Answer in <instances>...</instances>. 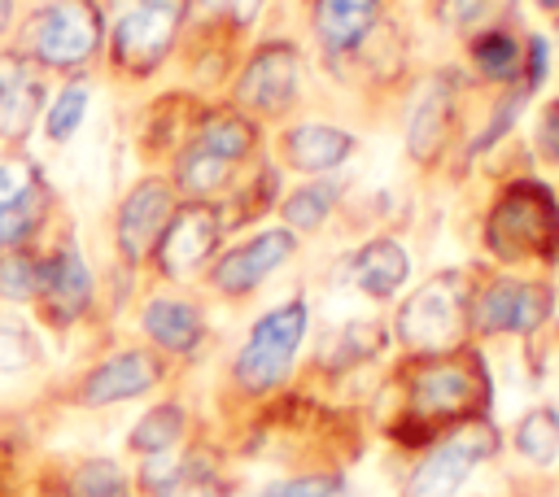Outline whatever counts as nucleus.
<instances>
[{
    "mask_svg": "<svg viewBox=\"0 0 559 497\" xmlns=\"http://www.w3.org/2000/svg\"><path fill=\"white\" fill-rule=\"evenodd\" d=\"M489 405L485 362L467 349L424 357L406 371V436H424L432 427L472 423Z\"/></svg>",
    "mask_w": 559,
    "mask_h": 497,
    "instance_id": "1",
    "label": "nucleus"
},
{
    "mask_svg": "<svg viewBox=\"0 0 559 497\" xmlns=\"http://www.w3.org/2000/svg\"><path fill=\"white\" fill-rule=\"evenodd\" d=\"M485 248L502 266L559 262V201L537 179H511L485 214Z\"/></svg>",
    "mask_w": 559,
    "mask_h": 497,
    "instance_id": "2",
    "label": "nucleus"
},
{
    "mask_svg": "<svg viewBox=\"0 0 559 497\" xmlns=\"http://www.w3.org/2000/svg\"><path fill=\"white\" fill-rule=\"evenodd\" d=\"M472 296H476V279L467 270H437L402 301L393 318L397 340L419 357L463 349L472 336Z\"/></svg>",
    "mask_w": 559,
    "mask_h": 497,
    "instance_id": "3",
    "label": "nucleus"
},
{
    "mask_svg": "<svg viewBox=\"0 0 559 497\" xmlns=\"http://www.w3.org/2000/svg\"><path fill=\"white\" fill-rule=\"evenodd\" d=\"M306 327H310V305H306V296H288L284 305L266 310V314L249 327V336H245V344H240V353H236V362H231V379H236L245 392H253V397L280 388V384L288 379L293 362H297V349H301V340H306Z\"/></svg>",
    "mask_w": 559,
    "mask_h": 497,
    "instance_id": "4",
    "label": "nucleus"
},
{
    "mask_svg": "<svg viewBox=\"0 0 559 497\" xmlns=\"http://www.w3.org/2000/svg\"><path fill=\"white\" fill-rule=\"evenodd\" d=\"M188 0H114L105 31H109V57L127 74H153L183 26Z\"/></svg>",
    "mask_w": 559,
    "mask_h": 497,
    "instance_id": "5",
    "label": "nucleus"
},
{
    "mask_svg": "<svg viewBox=\"0 0 559 497\" xmlns=\"http://www.w3.org/2000/svg\"><path fill=\"white\" fill-rule=\"evenodd\" d=\"M105 44L100 0H48L26 26V52L39 70H79Z\"/></svg>",
    "mask_w": 559,
    "mask_h": 497,
    "instance_id": "6",
    "label": "nucleus"
},
{
    "mask_svg": "<svg viewBox=\"0 0 559 497\" xmlns=\"http://www.w3.org/2000/svg\"><path fill=\"white\" fill-rule=\"evenodd\" d=\"M555 310V288L520 275H489L472 296V331L480 336H533Z\"/></svg>",
    "mask_w": 559,
    "mask_h": 497,
    "instance_id": "7",
    "label": "nucleus"
},
{
    "mask_svg": "<svg viewBox=\"0 0 559 497\" xmlns=\"http://www.w3.org/2000/svg\"><path fill=\"white\" fill-rule=\"evenodd\" d=\"M297 96H301V57L284 39L253 48V57L231 83V105L253 118H280L297 105Z\"/></svg>",
    "mask_w": 559,
    "mask_h": 497,
    "instance_id": "8",
    "label": "nucleus"
},
{
    "mask_svg": "<svg viewBox=\"0 0 559 497\" xmlns=\"http://www.w3.org/2000/svg\"><path fill=\"white\" fill-rule=\"evenodd\" d=\"M493 445H498V436L485 419L459 423V432H450L441 445H432L415 462L402 497H454L467 484V475L493 453Z\"/></svg>",
    "mask_w": 559,
    "mask_h": 497,
    "instance_id": "9",
    "label": "nucleus"
},
{
    "mask_svg": "<svg viewBox=\"0 0 559 497\" xmlns=\"http://www.w3.org/2000/svg\"><path fill=\"white\" fill-rule=\"evenodd\" d=\"M223 205L218 201H183L175 214H170V222H166V231H162V240H157V248H153V270L162 275V279H192L214 253H218V240H223Z\"/></svg>",
    "mask_w": 559,
    "mask_h": 497,
    "instance_id": "10",
    "label": "nucleus"
},
{
    "mask_svg": "<svg viewBox=\"0 0 559 497\" xmlns=\"http://www.w3.org/2000/svg\"><path fill=\"white\" fill-rule=\"evenodd\" d=\"M175 209H179V192L162 174L140 179L122 196L118 218H114V244H118L127 266H148V257H153V248H157V240H162V231H166Z\"/></svg>",
    "mask_w": 559,
    "mask_h": 497,
    "instance_id": "11",
    "label": "nucleus"
},
{
    "mask_svg": "<svg viewBox=\"0 0 559 497\" xmlns=\"http://www.w3.org/2000/svg\"><path fill=\"white\" fill-rule=\"evenodd\" d=\"M293 253H297V235H293L288 227H262V231H253L249 240H240V244H231L227 253L214 257L210 283H214V292H223V296H249V292H258L280 266H288Z\"/></svg>",
    "mask_w": 559,
    "mask_h": 497,
    "instance_id": "12",
    "label": "nucleus"
},
{
    "mask_svg": "<svg viewBox=\"0 0 559 497\" xmlns=\"http://www.w3.org/2000/svg\"><path fill=\"white\" fill-rule=\"evenodd\" d=\"M44 318L52 327H70L87 314L92 305V270L87 257L79 248L74 235H61V244H52L39 257V292H35Z\"/></svg>",
    "mask_w": 559,
    "mask_h": 497,
    "instance_id": "13",
    "label": "nucleus"
},
{
    "mask_svg": "<svg viewBox=\"0 0 559 497\" xmlns=\"http://www.w3.org/2000/svg\"><path fill=\"white\" fill-rule=\"evenodd\" d=\"M162 375H166V366H162L157 353H148V349H118V353H109L105 362H96L83 375L79 405L100 410V405H118V401L144 397Z\"/></svg>",
    "mask_w": 559,
    "mask_h": 497,
    "instance_id": "14",
    "label": "nucleus"
},
{
    "mask_svg": "<svg viewBox=\"0 0 559 497\" xmlns=\"http://www.w3.org/2000/svg\"><path fill=\"white\" fill-rule=\"evenodd\" d=\"M454 118H459V83L450 74H437L419 100L411 105L406 118V157L415 166H432L445 153V140L454 135Z\"/></svg>",
    "mask_w": 559,
    "mask_h": 497,
    "instance_id": "15",
    "label": "nucleus"
},
{
    "mask_svg": "<svg viewBox=\"0 0 559 497\" xmlns=\"http://www.w3.org/2000/svg\"><path fill=\"white\" fill-rule=\"evenodd\" d=\"M358 148V135L336 126V122H319V118H306V122H293L284 135H280V153H284V166L306 174V179H323L332 170H341Z\"/></svg>",
    "mask_w": 559,
    "mask_h": 497,
    "instance_id": "16",
    "label": "nucleus"
},
{
    "mask_svg": "<svg viewBox=\"0 0 559 497\" xmlns=\"http://www.w3.org/2000/svg\"><path fill=\"white\" fill-rule=\"evenodd\" d=\"M44 109V78L31 52H0V140H22Z\"/></svg>",
    "mask_w": 559,
    "mask_h": 497,
    "instance_id": "17",
    "label": "nucleus"
},
{
    "mask_svg": "<svg viewBox=\"0 0 559 497\" xmlns=\"http://www.w3.org/2000/svg\"><path fill=\"white\" fill-rule=\"evenodd\" d=\"M140 331L166 353H192L205 340V314H201V305H192L183 296L153 292L140 310Z\"/></svg>",
    "mask_w": 559,
    "mask_h": 497,
    "instance_id": "18",
    "label": "nucleus"
},
{
    "mask_svg": "<svg viewBox=\"0 0 559 497\" xmlns=\"http://www.w3.org/2000/svg\"><path fill=\"white\" fill-rule=\"evenodd\" d=\"M349 279H354V288H358L362 296H371V301H393V296L402 292V283L411 279V253H406L397 240L376 235V240H367V244L354 248V257H349Z\"/></svg>",
    "mask_w": 559,
    "mask_h": 497,
    "instance_id": "19",
    "label": "nucleus"
},
{
    "mask_svg": "<svg viewBox=\"0 0 559 497\" xmlns=\"http://www.w3.org/2000/svg\"><path fill=\"white\" fill-rule=\"evenodd\" d=\"M380 22V0H314L310 26L323 52H354Z\"/></svg>",
    "mask_w": 559,
    "mask_h": 497,
    "instance_id": "20",
    "label": "nucleus"
},
{
    "mask_svg": "<svg viewBox=\"0 0 559 497\" xmlns=\"http://www.w3.org/2000/svg\"><path fill=\"white\" fill-rule=\"evenodd\" d=\"M188 140L201 144V148H210V153H218V157H227L231 166H240V161H249L258 153V126L236 105L231 109L201 113V122H197V131Z\"/></svg>",
    "mask_w": 559,
    "mask_h": 497,
    "instance_id": "21",
    "label": "nucleus"
},
{
    "mask_svg": "<svg viewBox=\"0 0 559 497\" xmlns=\"http://www.w3.org/2000/svg\"><path fill=\"white\" fill-rule=\"evenodd\" d=\"M231 161L201 148V144H183L175 153V170H170V187L183 196V201H214V192H223L231 183Z\"/></svg>",
    "mask_w": 559,
    "mask_h": 497,
    "instance_id": "22",
    "label": "nucleus"
},
{
    "mask_svg": "<svg viewBox=\"0 0 559 497\" xmlns=\"http://www.w3.org/2000/svg\"><path fill=\"white\" fill-rule=\"evenodd\" d=\"M467 61H472L476 78L498 83V87H511V83L524 78V44H520L507 26H489V31L472 35Z\"/></svg>",
    "mask_w": 559,
    "mask_h": 497,
    "instance_id": "23",
    "label": "nucleus"
},
{
    "mask_svg": "<svg viewBox=\"0 0 559 497\" xmlns=\"http://www.w3.org/2000/svg\"><path fill=\"white\" fill-rule=\"evenodd\" d=\"M201 475H197V453H175V449H162V453H148L144 466H140V488L148 497H183L188 488H197Z\"/></svg>",
    "mask_w": 559,
    "mask_h": 497,
    "instance_id": "24",
    "label": "nucleus"
},
{
    "mask_svg": "<svg viewBox=\"0 0 559 497\" xmlns=\"http://www.w3.org/2000/svg\"><path fill=\"white\" fill-rule=\"evenodd\" d=\"M336 196H341V192H336V183H332V179H310V183L293 187V192L280 201L284 227H288L293 235H301V231H319V227L328 222V214H332Z\"/></svg>",
    "mask_w": 559,
    "mask_h": 497,
    "instance_id": "25",
    "label": "nucleus"
},
{
    "mask_svg": "<svg viewBox=\"0 0 559 497\" xmlns=\"http://www.w3.org/2000/svg\"><path fill=\"white\" fill-rule=\"evenodd\" d=\"M183 427H188L183 405H179V401H162V405H153V410L131 427L127 445H131V453L148 458V453L175 449V445H179V436H183Z\"/></svg>",
    "mask_w": 559,
    "mask_h": 497,
    "instance_id": "26",
    "label": "nucleus"
},
{
    "mask_svg": "<svg viewBox=\"0 0 559 497\" xmlns=\"http://www.w3.org/2000/svg\"><path fill=\"white\" fill-rule=\"evenodd\" d=\"M87 105H92V83H87V78H70V83L48 100V109H44V135H48L52 144L74 140V131H79L83 118H87Z\"/></svg>",
    "mask_w": 559,
    "mask_h": 497,
    "instance_id": "27",
    "label": "nucleus"
},
{
    "mask_svg": "<svg viewBox=\"0 0 559 497\" xmlns=\"http://www.w3.org/2000/svg\"><path fill=\"white\" fill-rule=\"evenodd\" d=\"M515 449H520V458H528L533 466L559 462V414H555L550 405L528 410V414L515 423Z\"/></svg>",
    "mask_w": 559,
    "mask_h": 497,
    "instance_id": "28",
    "label": "nucleus"
},
{
    "mask_svg": "<svg viewBox=\"0 0 559 497\" xmlns=\"http://www.w3.org/2000/svg\"><path fill=\"white\" fill-rule=\"evenodd\" d=\"M70 497H131V484L114 458H87L70 475Z\"/></svg>",
    "mask_w": 559,
    "mask_h": 497,
    "instance_id": "29",
    "label": "nucleus"
},
{
    "mask_svg": "<svg viewBox=\"0 0 559 497\" xmlns=\"http://www.w3.org/2000/svg\"><path fill=\"white\" fill-rule=\"evenodd\" d=\"M39 357H44L39 336H35L22 318L0 314V375H22V371H31Z\"/></svg>",
    "mask_w": 559,
    "mask_h": 497,
    "instance_id": "30",
    "label": "nucleus"
},
{
    "mask_svg": "<svg viewBox=\"0 0 559 497\" xmlns=\"http://www.w3.org/2000/svg\"><path fill=\"white\" fill-rule=\"evenodd\" d=\"M39 292V257L31 248H9L0 253V301H35Z\"/></svg>",
    "mask_w": 559,
    "mask_h": 497,
    "instance_id": "31",
    "label": "nucleus"
},
{
    "mask_svg": "<svg viewBox=\"0 0 559 497\" xmlns=\"http://www.w3.org/2000/svg\"><path fill=\"white\" fill-rule=\"evenodd\" d=\"M376 344H380V327L376 323H345L332 340H328V353H323V362H332L336 371L341 366H354V362H362V357H371L376 353Z\"/></svg>",
    "mask_w": 559,
    "mask_h": 497,
    "instance_id": "32",
    "label": "nucleus"
},
{
    "mask_svg": "<svg viewBox=\"0 0 559 497\" xmlns=\"http://www.w3.org/2000/svg\"><path fill=\"white\" fill-rule=\"evenodd\" d=\"M44 187V174L31 157H0V209Z\"/></svg>",
    "mask_w": 559,
    "mask_h": 497,
    "instance_id": "33",
    "label": "nucleus"
},
{
    "mask_svg": "<svg viewBox=\"0 0 559 497\" xmlns=\"http://www.w3.org/2000/svg\"><path fill=\"white\" fill-rule=\"evenodd\" d=\"M258 497H336V480L332 475H293V480L271 484Z\"/></svg>",
    "mask_w": 559,
    "mask_h": 497,
    "instance_id": "34",
    "label": "nucleus"
},
{
    "mask_svg": "<svg viewBox=\"0 0 559 497\" xmlns=\"http://www.w3.org/2000/svg\"><path fill=\"white\" fill-rule=\"evenodd\" d=\"M537 153L550 166H559V100H550L542 109V118H537Z\"/></svg>",
    "mask_w": 559,
    "mask_h": 497,
    "instance_id": "35",
    "label": "nucleus"
},
{
    "mask_svg": "<svg viewBox=\"0 0 559 497\" xmlns=\"http://www.w3.org/2000/svg\"><path fill=\"white\" fill-rule=\"evenodd\" d=\"M262 4L266 0H227V9H223V17L236 26V31H245V26H253L258 22V13H262Z\"/></svg>",
    "mask_w": 559,
    "mask_h": 497,
    "instance_id": "36",
    "label": "nucleus"
},
{
    "mask_svg": "<svg viewBox=\"0 0 559 497\" xmlns=\"http://www.w3.org/2000/svg\"><path fill=\"white\" fill-rule=\"evenodd\" d=\"M9 22H13V0H0V35L9 31Z\"/></svg>",
    "mask_w": 559,
    "mask_h": 497,
    "instance_id": "37",
    "label": "nucleus"
},
{
    "mask_svg": "<svg viewBox=\"0 0 559 497\" xmlns=\"http://www.w3.org/2000/svg\"><path fill=\"white\" fill-rule=\"evenodd\" d=\"M197 4L210 9V13H223V9H227V0H197Z\"/></svg>",
    "mask_w": 559,
    "mask_h": 497,
    "instance_id": "38",
    "label": "nucleus"
},
{
    "mask_svg": "<svg viewBox=\"0 0 559 497\" xmlns=\"http://www.w3.org/2000/svg\"><path fill=\"white\" fill-rule=\"evenodd\" d=\"M542 9H550V13H559V0H537Z\"/></svg>",
    "mask_w": 559,
    "mask_h": 497,
    "instance_id": "39",
    "label": "nucleus"
},
{
    "mask_svg": "<svg viewBox=\"0 0 559 497\" xmlns=\"http://www.w3.org/2000/svg\"><path fill=\"white\" fill-rule=\"evenodd\" d=\"M0 248H4V244H0Z\"/></svg>",
    "mask_w": 559,
    "mask_h": 497,
    "instance_id": "40",
    "label": "nucleus"
}]
</instances>
